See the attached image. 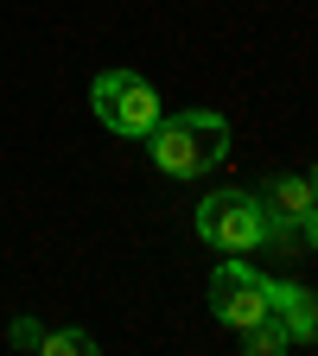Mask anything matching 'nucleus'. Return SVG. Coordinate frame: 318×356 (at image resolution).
<instances>
[{"mask_svg": "<svg viewBox=\"0 0 318 356\" xmlns=\"http://www.w3.org/2000/svg\"><path fill=\"white\" fill-rule=\"evenodd\" d=\"M147 153L166 178H204L230 159V121L216 108H178L159 115V127L147 134Z\"/></svg>", "mask_w": 318, "mask_h": 356, "instance_id": "obj_1", "label": "nucleus"}, {"mask_svg": "<svg viewBox=\"0 0 318 356\" xmlns=\"http://www.w3.org/2000/svg\"><path fill=\"white\" fill-rule=\"evenodd\" d=\"M305 178H312V191H318V159H312V172H305Z\"/></svg>", "mask_w": 318, "mask_h": 356, "instance_id": "obj_11", "label": "nucleus"}, {"mask_svg": "<svg viewBox=\"0 0 318 356\" xmlns=\"http://www.w3.org/2000/svg\"><path fill=\"white\" fill-rule=\"evenodd\" d=\"M210 312H216V325H230V331H248L261 325L267 312V274H255V267L236 254V261H223L216 274H210Z\"/></svg>", "mask_w": 318, "mask_h": 356, "instance_id": "obj_4", "label": "nucleus"}, {"mask_svg": "<svg viewBox=\"0 0 318 356\" xmlns=\"http://www.w3.org/2000/svg\"><path fill=\"white\" fill-rule=\"evenodd\" d=\"M242 350H248V356H280V350H293V337H287V325L274 318V312H267L261 325L242 331Z\"/></svg>", "mask_w": 318, "mask_h": 356, "instance_id": "obj_7", "label": "nucleus"}, {"mask_svg": "<svg viewBox=\"0 0 318 356\" xmlns=\"http://www.w3.org/2000/svg\"><path fill=\"white\" fill-rule=\"evenodd\" d=\"M38 356H96V337H89V331H45L38 337Z\"/></svg>", "mask_w": 318, "mask_h": 356, "instance_id": "obj_8", "label": "nucleus"}, {"mask_svg": "<svg viewBox=\"0 0 318 356\" xmlns=\"http://www.w3.org/2000/svg\"><path fill=\"white\" fill-rule=\"evenodd\" d=\"M191 229H198L204 248H223V254H255L261 242H274V222H267L261 191H242V185L210 191L198 204V216H191Z\"/></svg>", "mask_w": 318, "mask_h": 356, "instance_id": "obj_2", "label": "nucleus"}, {"mask_svg": "<svg viewBox=\"0 0 318 356\" xmlns=\"http://www.w3.org/2000/svg\"><path fill=\"white\" fill-rule=\"evenodd\" d=\"M293 242H305V248L318 254V204L305 210V222H299V229H293Z\"/></svg>", "mask_w": 318, "mask_h": 356, "instance_id": "obj_9", "label": "nucleus"}, {"mask_svg": "<svg viewBox=\"0 0 318 356\" xmlns=\"http://www.w3.org/2000/svg\"><path fill=\"white\" fill-rule=\"evenodd\" d=\"M261 204H267V222H274V242H293V229L305 222V210L318 204V191H312L305 172H274L261 185Z\"/></svg>", "mask_w": 318, "mask_h": 356, "instance_id": "obj_5", "label": "nucleus"}, {"mask_svg": "<svg viewBox=\"0 0 318 356\" xmlns=\"http://www.w3.org/2000/svg\"><path fill=\"white\" fill-rule=\"evenodd\" d=\"M89 108H96V121L109 134H121V140H147V134L159 127V89L141 76V70H102L96 83H89Z\"/></svg>", "mask_w": 318, "mask_h": 356, "instance_id": "obj_3", "label": "nucleus"}, {"mask_svg": "<svg viewBox=\"0 0 318 356\" xmlns=\"http://www.w3.org/2000/svg\"><path fill=\"white\" fill-rule=\"evenodd\" d=\"M267 305H274V318L287 325L293 343H318V293H312V286L267 280Z\"/></svg>", "mask_w": 318, "mask_h": 356, "instance_id": "obj_6", "label": "nucleus"}, {"mask_svg": "<svg viewBox=\"0 0 318 356\" xmlns=\"http://www.w3.org/2000/svg\"><path fill=\"white\" fill-rule=\"evenodd\" d=\"M7 337H13V343H26V350H38V337H45V331H38V325H26V318H19V325H13V331H7Z\"/></svg>", "mask_w": 318, "mask_h": 356, "instance_id": "obj_10", "label": "nucleus"}]
</instances>
